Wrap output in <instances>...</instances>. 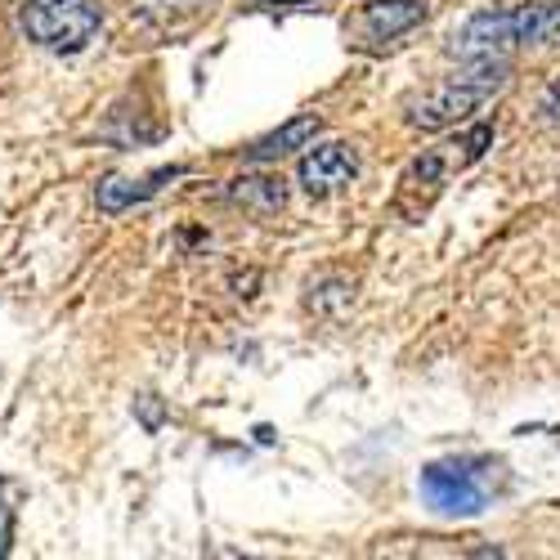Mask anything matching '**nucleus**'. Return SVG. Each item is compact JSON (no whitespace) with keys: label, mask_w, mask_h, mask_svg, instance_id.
Instances as JSON below:
<instances>
[{"label":"nucleus","mask_w":560,"mask_h":560,"mask_svg":"<svg viewBox=\"0 0 560 560\" xmlns=\"http://www.w3.org/2000/svg\"><path fill=\"white\" fill-rule=\"evenodd\" d=\"M506 81H511V59H466L462 72L431 85L427 95L408 100L404 121L412 130H448V126L466 121L471 113H480Z\"/></svg>","instance_id":"f03ea898"},{"label":"nucleus","mask_w":560,"mask_h":560,"mask_svg":"<svg viewBox=\"0 0 560 560\" xmlns=\"http://www.w3.org/2000/svg\"><path fill=\"white\" fill-rule=\"evenodd\" d=\"M560 45V5L556 0H525L506 10H480L462 23L448 55L466 59H511L516 50H551Z\"/></svg>","instance_id":"f257e3e1"},{"label":"nucleus","mask_w":560,"mask_h":560,"mask_svg":"<svg viewBox=\"0 0 560 560\" xmlns=\"http://www.w3.org/2000/svg\"><path fill=\"white\" fill-rule=\"evenodd\" d=\"M224 198L252 215H273L288 207V184L283 175H238V179H229Z\"/></svg>","instance_id":"9d476101"},{"label":"nucleus","mask_w":560,"mask_h":560,"mask_svg":"<svg viewBox=\"0 0 560 560\" xmlns=\"http://www.w3.org/2000/svg\"><path fill=\"white\" fill-rule=\"evenodd\" d=\"M538 113H542V121H560V81H556V85H547V95H542Z\"/></svg>","instance_id":"4468645a"},{"label":"nucleus","mask_w":560,"mask_h":560,"mask_svg":"<svg viewBox=\"0 0 560 560\" xmlns=\"http://www.w3.org/2000/svg\"><path fill=\"white\" fill-rule=\"evenodd\" d=\"M19 27L32 45L55 55H81L104 27V10L95 0H23Z\"/></svg>","instance_id":"20e7f679"},{"label":"nucleus","mask_w":560,"mask_h":560,"mask_svg":"<svg viewBox=\"0 0 560 560\" xmlns=\"http://www.w3.org/2000/svg\"><path fill=\"white\" fill-rule=\"evenodd\" d=\"M296 179L310 198H328L359 179V149L346 144V139H332V144H318V149L310 144V153L296 166Z\"/></svg>","instance_id":"423d86ee"},{"label":"nucleus","mask_w":560,"mask_h":560,"mask_svg":"<svg viewBox=\"0 0 560 560\" xmlns=\"http://www.w3.org/2000/svg\"><path fill=\"white\" fill-rule=\"evenodd\" d=\"M417 489H422V502L435 516L466 521V516H480L506 489V466L498 457H440L422 466Z\"/></svg>","instance_id":"7ed1b4c3"},{"label":"nucleus","mask_w":560,"mask_h":560,"mask_svg":"<svg viewBox=\"0 0 560 560\" xmlns=\"http://www.w3.org/2000/svg\"><path fill=\"white\" fill-rule=\"evenodd\" d=\"M189 14V23H198L207 10H211V0H139V14L144 19H158L162 27H171V14Z\"/></svg>","instance_id":"9b49d317"},{"label":"nucleus","mask_w":560,"mask_h":560,"mask_svg":"<svg viewBox=\"0 0 560 560\" xmlns=\"http://www.w3.org/2000/svg\"><path fill=\"white\" fill-rule=\"evenodd\" d=\"M427 0H368L359 10V32L372 40H395L417 23H427Z\"/></svg>","instance_id":"6e6552de"},{"label":"nucleus","mask_w":560,"mask_h":560,"mask_svg":"<svg viewBox=\"0 0 560 560\" xmlns=\"http://www.w3.org/2000/svg\"><path fill=\"white\" fill-rule=\"evenodd\" d=\"M252 10H310L318 0H247Z\"/></svg>","instance_id":"2eb2a0df"},{"label":"nucleus","mask_w":560,"mask_h":560,"mask_svg":"<svg viewBox=\"0 0 560 560\" xmlns=\"http://www.w3.org/2000/svg\"><path fill=\"white\" fill-rule=\"evenodd\" d=\"M10 516L14 506L5 502V485H0V556H10Z\"/></svg>","instance_id":"ddd939ff"},{"label":"nucleus","mask_w":560,"mask_h":560,"mask_svg":"<svg viewBox=\"0 0 560 560\" xmlns=\"http://www.w3.org/2000/svg\"><path fill=\"white\" fill-rule=\"evenodd\" d=\"M139 404V417H144V431H158L162 427V404L158 395H144V399H135Z\"/></svg>","instance_id":"f8f14e48"},{"label":"nucleus","mask_w":560,"mask_h":560,"mask_svg":"<svg viewBox=\"0 0 560 560\" xmlns=\"http://www.w3.org/2000/svg\"><path fill=\"white\" fill-rule=\"evenodd\" d=\"M489 144H493V126L480 121V126H471V130H462L457 139H444V144L427 149L422 158H417V162L404 171L399 198H404V194H422V189H431V194L444 189V184H448L457 171H466L471 162H480Z\"/></svg>","instance_id":"39448f33"},{"label":"nucleus","mask_w":560,"mask_h":560,"mask_svg":"<svg viewBox=\"0 0 560 560\" xmlns=\"http://www.w3.org/2000/svg\"><path fill=\"white\" fill-rule=\"evenodd\" d=\"M179 175H189V166L184 162H171V166H158V171H149V175H108V179H100V189H95V202H100V211L104 215H121V211H130V207H139V202H149V198H158L166 184H175Z\"/></svg>","instance_id":"0eeeda50"},{"label":"nucleus","mask_w":560,"mask_h":560,"mask_svg":"<svg viewBox=\"0 0 560 560\" xmlns=\"http://www.w3.org/2000/svg\"><path fill=\"white\" fill-rule=\"evenodd\" d=\"M318 135H323V117H314V113H301V117L283 121L278 130L260 135L256 144L247 149V162H256V166H265V162H278V158L296 153V149H310Z\"/></svg>","instance_id":"1a4fd4ad"}]
</instances>
